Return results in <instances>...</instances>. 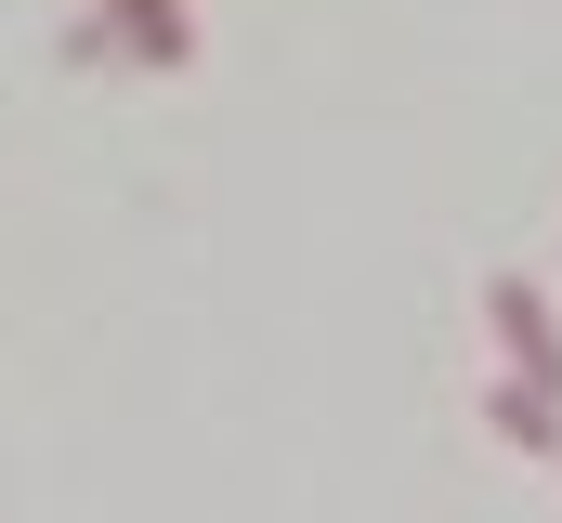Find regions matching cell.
Masks as SVG:
<instances>
[{
	"mask_svg": "<svg viewBox=\"0 0 562 523\" xmlns=\"http://www.w3.org/2000/svg\"><path fill=\"white\" fill-rule=\"evenodd\" d=\"M484 327H497V354H510V380L562 392V327H550V288H524V275H497V288H484Z\"/></svg>",
	"mask_w": 562,
	"mask_h": 523,
	"instance_id": "1",
	"label": "cell"
},
{
	"mask_svg": "<svg viewBox=\"0 0 562 523\" xmlns=\"http://www.w3.org/2000/svg\"><path fill=\"white\" fill-rule=\"evenodd\" d=\"M105 26L132 40L144 66H183V53H196V26H183V0H105Z\"/></svg>",
	"mask_w": 562,
	"mask_h": 523,
	"instance_id": "2",
	"label": "cell"
},
{
	"mask_svg": "<svg viewBox=\"0 0 562 523\" xmlns=\"http://www.w3.org/2000/svg\"><path fill=\"white\" fill-rule=\"evenodd\" d=\"M484 419H497V445H562V392H537V380H497Z\"/></svg>",
	"mask_w": 562,
	"mask_h": 523,
	"instance_id": "3",
	"label": "cell"
}]
</instances>
